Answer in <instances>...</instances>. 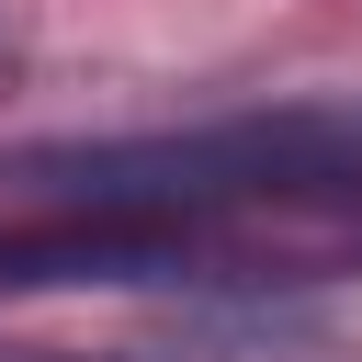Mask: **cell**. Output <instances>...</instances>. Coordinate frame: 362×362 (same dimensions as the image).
<instances>
[{
    "instance_id": "3",
    "label": "cell",
    "mask_w": 362,
    "mask_h": 362,
    "mask_svg": "<svg viewBox=\"0 0 362 362\" xmlns=\"http://www.w3.org/2000/svg\"><path fill=\"white\" fill-rule=\"evenodd\" d=\"M0 57H23V23H11V0H0Z\"/></svg>"
},
{
    "instance_id": "2",
    "label": "cell",
    "mask_w": 362,
    "mask_h": 362,
    "mask_svg": "<svg viewBox=\"0 0 362 362\" xmlns=\"http://www.w3.org/2000/svg\"><path fill=\"white\" fill-rule=\"evenodd\" d=\"M0 362H181V351H34V339H0Z\"/></svg>"
},
{
    "instance_id": "1",
    "label": "cell",
    "mask_w": 362,
    "mask_h": 362,
    "mask_svg": "<svg viewBox=\"0 0 362 362\" xmlns=\"http://www.w3.org/2000/svg\"><path fill=\"white\" fill-rule=\"evenodd\" d=\"M147 283L238 294L260 283V260L192 215H68L57 204V215L0 226V294H147Z\"/></svg>"
}]
</instances>
